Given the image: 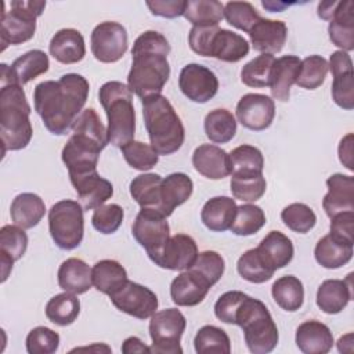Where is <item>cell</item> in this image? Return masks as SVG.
I'll return each instance as SVG.
<instances>
[{
	"label": "cell",
	"mask_w": 354,
	"mask_h": 354,
	"mask_svg": "<svg viewBox=\"0 0 354 354\" xmlns=\"http://www.w3.org/2000/svg\"><path fill=\"white\" fill-rule=\"evenodd\" d=\"M90 84L79 73H66L55 80H44L35 87V111L46 129L54 136H64L72 129L88 98Z\"/></svg>",
	"instance_id": "obj_1"
},
{
	"label": "cell",
	"mask_w": 354,
	"mask_h": 354,
	"mask_svg": "<svg viewBox=\"0 0 354 354\" xmlns=\"http://www.w3.org/2000/svg\"><path fill=\"white\" fill-rule=\"evenodd\" d=\"M167 39L156 30L141 33L131 48V68L127 75V86L141 100L160 94L170 77L167 55L170 53Z\"/></svg>",
	"instance_id": "obj_2"
},
{
	"label": "cell",
	"mask_w": 354,
	"mask_h": 354,
	"mask_svg": "<svg viewBox=\"0 0 354 354\" xmlns=\"http://www.w3.org/2000/svg\"><path fill=\"white\" fill-rule=\"evenodd\" d=\"M142 101V116L152 148L158 155H171L184 144V124L170 101L155 94Z\"/></svg>",
	"instance_id": "obj_3"
},
{
	"label": "cell",
	"mask_w": 354,
	"mask_h": 354,
	"mask_svg": "<svg viewBox=\"0 0 354 354\" xmlns=\"http://www.w3.org/2000/svg\"><path fill=\"white\" fill-rule=\"evenodd\" d=\"M30 105L22 86L3 84L0 90V136L3 153L24 149L32 138L33 129L29 120Z\"/></svg>",
	"instance_id": "obj_4"
},
{
	"label": "cell",
	"mask_w": 354,
	"mask_h": 354,
	"mask_svg": "<svg viewBox=\"0 0 354 354\" xmlns=\"http://www.w3.org/2000/svg\"><path fill=\"white\" fill-rule=\"evenodd\" d=\"M98 98L108 118V141L120 148L134 140L136 112L129 86L118 80L106 82L100 87Z\"/></svg>",
	"instance_id": "obj_5"
},
{
	"label": "cell",
	"mask_w": 354,
	"mask_h": 354,
	"mask_svg": "<svg viewBox=\"0 0 354 354\" xmlns=\"http://www.w3.org/2000/svg\"><path fill=\"white\" fill-rule=\"evenodd\" d=\"M234 325L241 326L246 347L253 354L271 353L278 344V328L267 306L246 295L234 315Z\"/></svg>",
	"instance_id": "obj_6"
},
{
	"label": "cell",
	"mask_w": 354,
	"mask_h": 354,
	"mask_svg": "<svg viewBox=\"0 0 354 354\" xmlns=\"http://www.w3.org/2000/svg\"><path fill=\"white\" fill-rule=\"evenodd\" d=\"M188 44L202 57H213L224 62H238L249 54V41L228 29L217 26H192Z\"/></svg>",
	"instance_id": "obj_7"
},
{
	"label": "cell",
	"mask_w": 354,
	"mask_h": 354,
	"mask_svg": "<svg viewBox=\"0 0 354 354\" xmlns=\"http://www.w3.org/2000/svg\"><path fill=\"white\" fill-rule=\"evenodd\" d=\"M83 206L77 201L62 199L48 210V230L54 243L62 250L76 249L84 234Z\"/></svg>",
	"instance_id": "obj_8"
},
{
	"label": "cell",
	"mask_w": 354,
	"mask_h": 354,
	"mask_svg": "<svg viewBox=\"0 0 354 354\" xmlns=\"http://www.w3.org/2000/svg\"><path fill=\"white\" fill-rule=\"evenodd\" d=\"M10 11L3 7L1 12V44L3 50L8 44H22L30 40L36 32V19L44 11L46 1L12 0Z\"/></svg>",
	"instance_id": "obj_9"
},
{
	"label": "cell",
	"mask_w": 354,
	"mask_h": 354,
	"mask_svg": "<svg viewBox=\"0 0 354 354\" xmlns=\"http://www.w3.org/2000/svg\"><path fill=\"white\" fill-rule=\"evenodd\" d=\"M187 321L177 308H165L156 311L149 321V336L152 339L151 353L155 354H181V336Z\"/></svg>",
	"instance_id": "obj_10"
},
{
	"label": "cell",
	"mask_w": 354,
	"mask_h": 354,
	"mask_svg": "<svg viewBox=\"0 0 354 354\" xmlns=\"http://www.w3.org/2000/svg\"><path fill=\"white\" fill-rule=\"evenodd\" d=\"M106 145L82 131H72L62 148L61 158L69 176L97 170L101 151Z\"/></svg>",
	"instance_id": "obj_11"
},
{
	"label": "cell",
	"mask_w": 354,
	"mask_h": 354,
	"mask_svg": "<svg viewBox=\"0 0 354 354\" xmlns=\"http://www.w3.org/2000/svg\"><path fill=\"white\" fill-rule=\"evenodd\" d=\"M166 218L158 210L141 209L133 221L131 234L151 260L160 253L170 238V227Z\"/></svg>",
	"instance_id": "obj_12"
},
{
	"label": "cell",
	"mask_w": 354,
	"mask_h": 354,
	"mask_svg": "<svg viewBox=\"0 0 354 354\" xmlns=\"http://www.w3.org/2000/svg\"><path fill=\"white\" fill-rule=\"evenodd\" d=\"M127 30L122 24L115 21L100 22L91 32V53L100 62H116L127 51Z\"/></svg>",
	"instance_id": "obj_13"
},
{
	"label": "cell",
	"mask_w": 354,
	"mask_h": 354,
	"mask_svg": "<svg viewBox=\"0 0 354 354\" xmlns=\"http://www.w3.org/2000/svg\"><path fill=\"white\" fill-rule=\"evenodd\" d=\"M112 304L122 313L138 319L151 318L158 310V296L149 288L127 279L109 295Z\"/></svg>",
	"instance_id": "obj_14"
},
{
	"label": "cell",
	"mask_w": 354,
	"mask_h": 354,
	"mask_svg": "<svg viewBox=\"0 0 354 354\" xmlns=\"http://www.w3.org/2000/svg\"><path fill=\"white\" fill-rule=\"evenodd\" d=\"M178 87L192 102L205 104L217 94L218 79L207 66L192 62L181 69Z\"/></svg>",
	"instance_id": "obj_15"
},
{
	"label": "cell",
	"mask_w": 354,
	"mask_h": 354,
	"mask_svg": "<svg viewBox=\"0 0 354 354\" xmlns=\"http://www.w3.org/2000/svg\"><path fill=\"white\" fill-rule=\"evenodd\" d=\"M238 122L253 131L268 129L275 118V102L271 97L259 93H248L236 104Z\"/></svg>",
	"instance_id": "obj_16"
},
{
	"label": "cell",
	"mask_w": 354,
	"mask_h": 354,
	"mask_svg": "<svg viewBox=\"0 0 354 354\" xmlns=\"http://www.w3.org/2000/svg\"><path fill=\"white\" fill-rule=\"evenodd\" d=\"M198 256V245L195 239L187 234H176L169 238L160 253L152 261L166 270L184 271L188 270Z\"/></svg>",
	"instance_id": "obj_17"
},
{
	"label": "cell",
	"mask_w": 354,
	"mask_h": 354,
	"mask_svg": "<svg viewBox=\"0 0 354 354\" xmlns=\"http://www.w3.org/2000/svg\"><path fill=\"white\" fill-rule=\"evenodd\" d=\"M1 86L8 83H17L19 86L36 79L37 76L46 73L50 68L48 55L41 50H30L24 55L18 57L11 66L1 64Z\"/></svg>",
	"instance_id": "obj_18"
},
{
	"label": "cell",
	"mask_w": 354,
	"mask_h": 354,
	"mask_svg": "<svg viewBox=\"0 0 354 354\" xmlns=\"http://www.w3.org/2000/svg\"><path fill=\"white\" fill-rule=\"evenodd\" d=\"M69 180L84 210H91L104 205L113 195V185L111 181L101 177L97 170L83 174H72L69 176Z\"/></svg>",
	"instance_id": "obj_19"
},
{
	"label": "cell",
	"mask_w": 354,
	"mask_h": 354,
	"mask_svg": "<svg viewBox=\"0 0 354 354\" xmlns=\"http://www.w3.org/2000/svg\"><path fill=\"white\" fill-rule=\"evenodd\" d=\"M328 194L322 199V207L330 218L339 213L354 212V178L343 173H335L326 180Z\"/></svg>",
	"instance_id": "obj_20"
},
{
	"label": "cell",
	"mask_w": 354,
	"mask_h": 354,
	"mask_svg": "<svg viewBox=\"0 0 354 354\" xmlns=\"http://www.w3.org/2000/svg\"><path fill=\"white\" fill-rule=\"evenodd\" d=\"M253 48L261 54H275L283 48L288 37V26L283 21L260 18L249 30Z\"/></svg>",
	"instance_id": "obj_21"
},
{
	"label": "cell",
	"mask_w": 354,
	"mask_h": 354,
	"mask_svg": "<svg viewBox=\"0 0 354 354\" xmlns=\"http://www.w3.org/2000/svg\"><path fill=\"white\" fill-rule=\"evenodd\" d=\"M212 285L196 272L187 270L178 274L170 285V297L174 304L181 307H194L203 301Z\"/></svg>",
	"instance_id": "obj_22"
},
{
	"label": "cell",
	"mask_w": 354,
	"mask_h": 354,
	"mask_svg": "<svg viewBox=\"0 0 354 354\" xmlns=\"http://www.w3.org/2000/svg\"><path fill=\"white\" fill-rule=\"evenodd\" d=\"M301 66V59L297 55H282L272 64L270 73V90L272 98L286 102L290 97V87L296 83Z\"/></svg>",
	"instance_id": "obj_23"
},
{
	"label": "cell",
	"mask_w": 354,
	"mask_h": 354,
	"mask_svg": "<svg viewBox=\"0 0 354 354\" xmlns=\"http://www.w3.org/2000/svg\"><path fill=\"white\" fill-rule=\"evenodd\" d=\"M194 169L206 178L221 180L230 176L228 153L214 144H201L192 153Z\"/></svg>",
	"instance_id": "obj_24"
},
{
	"label": "cell",
	"mask_w": 354,
	"mask_h": 354,
	"mask_svg": "<svg viewBox=\"0 0 354 354\" xmlns=\"http://www.w3.org/2000/svg\"><path fill=\"white\" fill-rule=\"evenodd\" d=\"M295 342L304 354H326L335 343L329 326L317 319L301 322L296 329Z\"/></svg>",
	"instance_id": "obj_25"
},
{
	"label": "cell",
	"mask_w": 354,
	"mask_h": 354,
	"mask_svg": "<svg viewBox=\"0 0 354 354\" xmlns=\"http://www.w3.org/2000/svg\"><path fill=\"white\" fill-rule=\"evenodd\" d=\"M353 274L346 279H326L317 290V306L325 314H339L353 299Z\"/></svg>",
	"instance_id": "obj_26"
},
{
	"label": "cell",
	"mask_w": 354,
	"mask_h": 354,
	"mask_svg": "<svg viewBox=\"0 0 354 354\" xmlns=\"http://www.w3.org/2000/svg\"><path fill=\"white\" fill-rule=\"evenodd\" d=\"M50 54L61 64H76L86 55L83 35L73 28L59 29L50 40Z\"/></svg>",
	"instance_id": "obj_27"
},
{
	"label": "cell",
	"mask_w": 354,
	"mask_h": 354,
	"mask_svg": "<svg viewBox=\"0 0 354 354\" xmlns=\"http://www.w3.org/2000/svg\"><path fill=\"white\" fill-rule=\"evenodd\" d=\"M354 3L351 0L337 1L335 14L329 21L328 33L330 41L342 51L354 50Z\"/></svg>",
	"instance_id": "obj_28"
},
{
	"label": "cell",
	"mask_w": 354,
	"mask_h": 354,
	"mask_svg": "<svg viewBox=\"0 0 354 354\" xmlns=\"http://www.w3.org/2000/svg\"><path fill=\"white\" fill-rule=\"evenodd\" d=\"M194 191V183L185 173H171L162 180L160 187V202L162 213L169 217L176 207L189 199Z\"/></svg>",
	"instance_id": "obj_29"
},
{
	"label": "cell",
	"mask_w": 354,
	"mask_h": 354,
	"mask_svg": "<svg viewBox=\"0 0 354 354\" xmlns=\"http://www.w3.org/2000/svg\"><path fill=\"white\" fill-rule=\"evenodd\" d=\"M46 214L44 201L33 192L17 195L10 206V216L15 225L29 230L36 227Z\"/></svg>",
	"instance_id": "obj_30"
},
{
	"label": "cell",
	"mask_w": 354,
	"mask_h": 354,
	"mask_svg": "<svg viewBox=\"0 0 354 354\" xmlns=\"http://www.w3.org/2000/svg\"><path fill=\"white\" fill-rule=\"evenodd\" d=\"M235 199L230 196L210 198L201 210V220L205 227L214 232H224L231 228L236 213Z\"/></svg>",
	"instance_id": "obj_31"
},
{
	"label": "cell",
	"mask_w": 354,
	"mask_h": 354,
	"mask_svg": "<svg viewBox=\"0 0 354 354\" xmlns=\"http://www.w3.org/2000/svg\"><path fill=\"white\" fill-rule=\"evenodd\" d=\"M58 285L62 290L82 295L86 293L91 285V268L88 264L77 257H69L58 268Z\"/></svg>",
	"instance_id": "obj_32"
},
{
	"label": "cell",
	"mask_w": 354,
	"mask_h": 354,
	"mask_svg": "<svg viewBox=\"0 0 354 354\" xmlns=\"http://www.w3.org/2000/svg\"><path fill=\"white\" fill-rule=\"evenodd\" d=\"M257 250L275 271L286 267L295 254V248L290 238L281 231H270L259 243Z\"/></svg>",
	"instance_id": "obj_33"
},
{
	"label": "cell",
	"mask_w": 354,
	"mask_h": 354,
	"mask_svg": "<svg viewBox=\"0 0 354 354\" xmlns=\"http://www.w3.org/2000/svg\"><path fill=\"white\" fill-rule=\"evenodd\" d=\"M314 257L321 267L336 270L346 266L351 260L353 245L342 242L328 234L317 242Z\"/></svg>",
	"instance_id": "obj_34"
},
{
	"label": "cell",
	"mask_w": 354,
	"mask_h": 354,
	"mask_svg": "<svg viewBox=\"0 0 354 354\" xmlns=\"http://www.w3.org/2000/svg\"><path fill=\"white\" fill-rule=\"evenodd\" d=\"M162 180L163 178L156 173H144L131 180L130 195L141 206V209H153L162 213Z\"/></svg>",
	"instance_id": "obj_35"
},
{
	"label": "cell",
	"mask_w": 354,
	"mask_h": 354,
	"mask_svg": "<svg viewBox=\"0 0 354 354\" xmlns=\"http://www.w3.org/2000/svg\"><path fill=\"white\" fill-rule=\"evenodd\" d=\"M91 281L98 292L109 296L127 281V272L119 261L104 259L93 266Z\"/></svg>",
	"instance_id": "obj_36"
},
{
	"label": "cell",
	"mask_w": 354,
	"mask_h": 354,
	"mask_svg": "<svg viewBox=\"0 0 354 354\" xmlns=\"http://www.w3.org/2000/svg\"><path fill=\"white\" fill-rule=\"evenodd\" d=\"M271 295L275 303L285 311H297L304 301V286L295 275H283L271 286Z\"/></svg>",
	"instance_id": "obj_37"
},
{
	"label": "cell",
	"mask_w": 354,
	"mask_h": 354,
	"mask_svg": "<svg viewBox=\"0 0 354 354\" xmlns=\"http://www.w3.org/2000/svg\"><path fill=\"white\" fill-rule=\"evenodd\" d=\"M231 176H257L263 174L264 156L261 151L253 145L243 144L234 148L230 153Z\"/></svg>",
	"instance_id": "obj_38"
},
{
	"label": "cell",
	"mask_w": 354,
	"mask_h": 354,
	"mask_svg": "<svg viewBox=\"0 0 354 354\" xmlns=\"http://www.w3.org/2000/svg\"><path fill=\"white\" fill-rule=\"evenodd\" d=\"M206 137L214 144H225L235 137L236 120L232 112L224 108L210 111L203 120Z\"/></svg>",
	"instance_id": "obj_39"
},
{
	"label": "cell",
	"mask_w": 354,
	"mask_h": 354,
	"mask_svg": "<svg viewBox=\"0 0 354 354\" xmlns=\"http://www.w3.org/2000/svg\"><path fill=\"white\" fill-rule=\"evenodd\" d=\"M80 313V301L76 295L64 292L53 296L46 304V317L58 326L73 324Z\"/></svg>",
	"instance_id": "obj_40"
},
{
	"label": "cell",
	"mask_w": 354,
	"mask_h": 354,
	"mask_svg": "<svg viewBox=\"0 0 354 354\" xmlns=\"http://www.w3.org/2000/svg\"><path fill=\"white\" fill-rule=\"evenodd\" d=\"M184 17L194 26H217L224 18V4L217 0H188Z\"/></svg>",
	"instance_id": "obj_41"
},
{
	"label": "cell",
	"mask_w": 354,
	"mask_h": 354,
	"mask_svg": "<svg viewBox=\"0 0 354 354\" xmlns=\"http://www.w3.org/2000/svg\"><path fill=\"white\" fill-rule=\"evenodd\" d=\"M238 274L248 282L264 283L274 277L275 270L263 259L257 248L246 250L236 263Z\"/></svg>",
	"instance_id": "obj_42"
},
{
	"label": "cell",
	"mask_w": 354,
	"mask_h": 354,
	"mask_svg": "<svg viewBox=\"0 0 354 354\" xmlns=\"http://www.w3.org/2000/svg\"><path fill=\"white\" fill-rule=\"evenodd\" d=\"M194 347L198 354H230L231 340L224 329L203 325L195 335Z\"/></svg>",
	"instance_id": "obj_43"
},
{
	"label": "cell",
	"mask_w": 354,
	"mask_h": 354,
	"mask_svg": "<svg viewBox=\"0 0 354 354\" xmlns=\"http://www.w3.org/2000/svg\"><path fill=\"white\" fill-rule=\"evenodd\" d=\"M264 210L252 203H245L236 207L235 218L231 224V232L239 236H249L259 232L266 224Z\"/></svg>",
	"instance_id": "obj_44"
},
{
	"label": "cell",
	"mask_w": 354,
	"mask_h": 354,
	"mask_svg": "<svg viewBox=\"0 0 354 354\" xmlns=\"http://www.w3.org/2000/svg\"><path fill=\"white\" fill-rule=\"evenodd\" d=\"M275 57L272 54H260L248 64L243 65L241 71V82L248 87L261 88L268 87L270 73Z\"/></svg>",
	"instance_id": "obj_45"
},
{
	"label": "cell",
	"mask_w": 354,
	"mask_h": 354,
	"mask_svg": "<svg viewBox=\"0 0 354 354\" xmlns=\"http://www.w3.org/2000/svg\"><path fill=\"white\" fill-rule=\"evenodd\" d=\"M328 61L321 55H308L301 61L300 72L295 84L306 90L318 88L328 75Z\"/></svg>",
	"instance_id": "obj_46"
},
{
	"label": "cell",
	"mask_w": 354,
	"mask_h": 354,
	"mask_svg": "<svg viewBox=\"0 0 354 354\" xmlns=\"http://www.w3.org/2000/svg\"><path fill=\"white\" fill-rule=\"evenodd\" d=\"M120 151L127 165L140 171L151 170L159 160V155L152 148V145L142 141L131 140L130 142L120 147Z\"/></svg>",
	"instance_id": "obj_47"
},
{
	"label": "cell",
	"mask_w": 354,
	"mask_h": 354,
	"mask_svg": "<svg viewBox=\"0 0 354 354\" xmlns=\"http://www.w3.org/2000/svg\"><path fill=\"white\" fill-rule=\"evenodd\" d=\"M230 187L235 199L242 202H256L266 194L267 181L263 174L231 176Z\"/></svg>",
	"instance_id": "obj_48"
},
{
	"label": "cell",
	"mask_w": 354,
	"mask_h": 354,
	"mask_svg": "<svg viewBox=\"0 0 354 354\" xmlns=\"http://www.w3.org/2000/svg\"><path fill=\"white\" fill-rule=\"evenodd\" d=\"M281 218L289 230L297 234H307L317 223L314 210L308 205L300 202L285 206L281 212Z\"/></svg>",
	"instance_id": "obj_49"
},
{
	"label": "cell",
	"mask_w": 354,
	"mask_h": 354,
	"mask_svg": "<svg viewBox=\"0 0 354 354\" xmlns=\"http://www.w3.org/2000/svg\"><path fill=\"white\" fill-rule=\"evenodd\" d=\"M201 275L212 286L220 281L225 270L223 256L214 250H205L198 253L194 264L188 268Z\"/></svg>",
	"instance_id": "obj_50"
},
{
	"label": "cell",
	"mask_w": 354,
	"mask_h": 354,
	"mask_svg": "<svg viewBox=\"0 0 354 354\" xmlns=\"http://www.w3.org/2000/svg\"><path fill=\"white\" fill-rule=\"evenodd\" d=\"M224 18L231 26L249 33L252 26L261 17L248 1H228L224 6Z\"/></svg>",
	"instance_id": "obj_51"
},
{
	"label": "cell",
	"mask_w": 354,
	"mask_h": 354,
	"mask_svg": "<svg viewBox=\"0 0 354 354\" xmlns=\"http://www.w3.org/2000/svg\"><path fill=\"white\" fill-rule=\"evenodd\" d=\"M123 217L124 212L122 206H119L118 203L101 205L94 209L91 224L98 232L109 235L119 230V227L123 223Z\"/></svg>",
	"instance_id": "obj_52"
},
{
	"label": "cell",
	"mask_w": 354,
	"mask_h": 354,
	"mask_svg": "<svg viewBox=\"0 0 354 354\" xmlns=\"http://www.w3.org/2000/svg\"><path fill=\"white\" fill-rule=\"evenodd\" d=\"M25 346L29 354H53L58 350L59 335L47 326H36L28 333Z\"/></svg>",
	"instance_id": "obj_53"
},
{
	"label": "cell",
	"mask_w": 354,
	"mask_h": 354,
	"mask_svg": "<svg viewBox=\"0 0 354 354\" xmlns=\"http://www.w3.org/2000/svg\"><path fill=\"white\" fill-rule=\"evenodd\" d=\"M28 248V235L18 225H3L0 230V252L7 253L15 261L19 260Z\"/></svg>",
	"instance_id": "obj_54"
},
{
	"label": "cell",
	"mask_w": 354,
	"mask_h": 354,
	"mask_svg": "<svg viewBox=\"0 0 354 354\" xmlns=\"http://www.w3.org/2000/svg\"><path fill=\"white\" fill-rule=\"evenodd\" d=\"M332 100L346 111L354 108V72H344L333 76Z\"/></svg>",
	"instance_id": "obj_55"
},
{
	"label": "cell",
	"mask_w": 354,
	"mask_h": 354,
	"mask_svg": "<svg viewBox=\"0 0 354 354\" xmlns=\"http://www.w3.org/2000/svg\"><path fill=\"white\" fill-rule=\"evenodd\" d=\"M246 297V293L241 290H228L223 293L214 304V315L224 324L234 325V315L242 300Z\"/></svg>",
	"instance_id": "obj_56"
},
{
	"label": "cell",
	"mask_w": 354,
	"mask_h": 354,
	"mask_svg": "<svg viewBox=\"0 0 354 354\" xmlns=\"http://www.w3.org/2000/svg\"><path fill=\"white\" fill-rule=\"evenodd\" d=\"M330 232L333 238L346 242V243H354L353 234H354V212H344L339 213L333 217H330Z\"/></svg>",
	"instance_id": "obj_57"
},
{
	"label": "cell",
	"mask_w": 354,
	"mask_h": 354,
	"mask_svg": "<svg viewBox=\"0 0 354 354\" xmlns=\"http://www.w3.org/2000/svg\"><path fill=\"white\" fill-rule=\"evenodd\" d=\"M147 7L149 8L152 15L163 17V18H177L184 15L185 10V0H155V1H145Z\"/></svg>",
	"instance_id": "obj_58"
},
{
	"label": "cell",
	"mask_w": 354,
	"mask_h": 354,
	"mask_svg": "<svg viewBox=\"0 0 354 354\" xmlns=\"http://www.w3.org/2000/svg\"><path fill=\"white\" fill-rule=\"evenodd\" d=\"M328 66L332 72V76H335V75H339V73L353 71V61H351V57L348 55V53L337 50V51H333L330 54Z\"/></svg>",
	"instance_id": "obj_59"
},
{
	"label": "cell",
	"mask_w": 354,
	"mask_h": 354,
	"mask_svg": "<svg viewBox=\"0 0 354 354\" xmlns=\"http://www.w3.org/2000/svg\"><path fill=\"white\" fill-rule=\"evenodd\" d=\"M339 160L343 166H346L350 171L354 170L353 167V134L348 133L346 134L340 142H339Z\"/></svg>",
	"instance_id": "obj_60"
},
{
	"label": "cell",
	"mask_w": 354,
	"mask_h": 354,
	"mask_svg": "<svg viewBox=\"0 0 354 354\" xmlns=\"http://www.w3.org/2000/svg\"><path fill=\"white\" fill-rule=\"evenodd\" d=\"M122 353H124V354H131V353H148V354H151V347L145 346L140 337L130 336L123 342Z\"/></svg>",
	"instance_id": "obj_61"
},
{
	"label": "cell",
	"mask_w": 354,
	"mask_h": 354,
	"mask_svg": "<svg viewBox=\"0 0 354 354\" xmlns=\"http://www.w3.org/2000/svg\"><path fill=\"white\" fill-rule=\"evenodd\" d=\"M336 6H337V1H321L318 4V8H317V14L321 19H325V21H330L333 14H335V10H336Z\"/></svg>",
	"instance_id": "obj_62"
},
{
	"label": "cell",
	"mask_w": 354,
	"mask_h": 354,
	"mask_svg": "<svg viewBox=\"0 0 354 354\" xmlns=\"http://www.w3.org/2000/svg\"><path fill=\"white\" fill-rule=\"evenodd\" d=\"M0 256H1V282H6L12 270V264L15 260L4 252H0Z\"/></svg>",
	"instance_id": "obj_63"
},
{
	"label": "cell",
	"mask_w": 354,
	"mask_h": 354,
	"mask_svg": "<svg viewBox=\"0 0 354 354\" xmlns=\"http://www.w3.org/2000/svg\"><path fill=\"white\" fill-rule=\"evenodd\" d=\"M290 4H295V3H283V1H267V0H263L261 1V6L266 8V10H268V11H271V12H281V11H283L286 7H289Z\"/></svg>",
	"instance_id": "obj_64"
}]
</instances>
